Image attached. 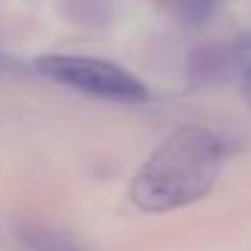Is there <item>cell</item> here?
Instances as JSON below:
<instances>
[{
    "mask_svg": "<svg viewBox=\"0 0 251 251\" xmlns=\"http://www.w3.org/2000/svg\"><path fill=\"white\" fill-rule=\"evenodd\" d=\"M224 141L202 126H180L141 165L131 200L143 212H173L202 200L222 175Z\"/></svg>",
    "mask_w": 251,
    "mask_h": 251,
    "instance_id": "6da1fadb",
    "label": "cell"
},
{
    "mask_svg": "<svg viewBox=\"0 0 251 251\" xmlns=\"http://www.w3.org/2000/svg\"><path fill=\"white\" fill-rule=\"evenodd\" d=\"M35 69L62 86L76 89L89 96L121 103H141L148 99V86L128 69L101 57L89 54H42Z\"/></svg>",
    "mask_w": 251,
    "mask_h": 251,
    "instance_id": "7a4b0ae2",
    "label": "cell"
},
{
    "mask_svg": "<svg viewBox=\"0 0 251 251\" xmlns=\"http://www.w3.org/2000/svg\"><path fill=\"white\" fill-rule=\"evenodd\" d=\"M23 239L32 251H91L76 236H72L62 229H54V226H42V224L25 229Z\"/></svg>",
    "mask_w": 251,
    "mask_h": 251,
    "instance_id": "3957f363",
    "label": "cell"
},
{
    "mask_svg": "<svg viewBox=\"0 0 251 251\" xmlns=\"http://www.w3.org/2000/svg\"><path fill=\"white\" fill-rule=\"evenodd\" d=\"M236 54H239V62H241V69H244V91L251 101V35H244L239 40Z\"/></svg>",
    "mask_w": 251,
    "mask_h": 251,
    "instance_id": "277c9868",
    "label": "cell"
}]
</instances>
